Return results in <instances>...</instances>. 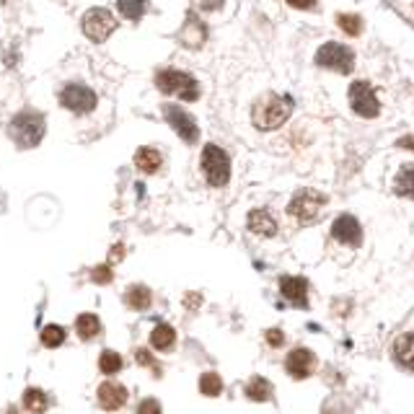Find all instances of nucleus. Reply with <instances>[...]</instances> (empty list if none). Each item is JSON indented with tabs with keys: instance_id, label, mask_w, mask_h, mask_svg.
<instances>
[{
	"instance_id": "1",
	"label": "nucleus",
	"mask_w": 414,
	"mask_h": 414,
	"mask_svg": "<svg viewBox=\"0 0 414 414\" xmlns=\"http://www.w3.org/2000/svg\"><path fill=\"white\" fill-rule=\"evenodd\" d=\"M290 114H293V96L270 94L256 101L251 120L259 130H277L280 125H285Z\"/></svg>"
},
{
	"instance_id": "2",
	"label": "nucleus",
	"mask_w": 414,
	"mask_h": 414,
	"mask_svg": "<svg viewBox=\"0 0 414 414\" xmlns=\"http://www.w3.org/2000/svg\"><path fill=\"white\" fill-rule=\"evenodd\" d=\"M8 135L24 151L37 148L42 143V137H44V117L39 112H32V109L18 112L8 125Z\"/></svg>"
},
{
	"instance_id": "3",
	"label": "nucleus",
	"mask_w": 414,
	"mask_h": 414,
	"mask_svg": "<svg viewBox=\"0 0 414 414\" xmlns=\"http://www.w3.org/2000/svg\"><path fill=\"white\" fill-rule=\"evenodd\" d=\"M327 205V197L316 189H301L290 199V205H287V213L290 218H295L301 225H310L316 223L321 218V210Z\"/></svg>"
},
{
	"instance_id": "4",
	"label": "nucleus",
	"mask_w": 414,
	"mask_h": 414,
	"mask_svg": "<svg viewBox=\"0 0 414 414\" xmlns=\"http://www.w3.org/2000/svg\"><path fill=\"white\" fill-rule=\"evenodd\" d=\"M202 171L210 187H225L231 179V158L223 148L218 145H205L202 151Z\"/></svg>"
},
{
	"instance_id": "5",
	"label": "nucleus",
	"mask_w": 414,
	"mask_h": 414,
	"mask_svg": "<svg viewBox=\"0 0 414 414\" xmlns=\"http://www.w3.org/2000/svg\"><path fill=\"white\" fill-rule=\"evenodd\" d=\"M156 86H158L163 94L182 96V101H197V99H199L197 80L192 78L189 73L163 70V73H158V78H156Z\"/></svg>"
},
{
	"instance_id": "6",
	"label": "nucleus",
	"mask_w": 414,
	"mask_h": 414,
	"mask_svg": "<svg viewBox=\"0 0 414 414\" xmlns=\"http://www.w3.org/2000/svg\"><path fill=\"white\" fill-rule=\"evenodd\" d=\"M316 65L327 68V70L337 73H350L355 68V52L350 47H344L339 42H327L321 44L316 52Z\"/></svg>"
},
{
	"instance_id": "7",
	"label": "nucleus",
	"mask_w": 414,
	"mask_h": 414,
	"mask_svg": "<svg viewBox=\"0 0 414 414\" xmlns=\"http://www.w3.org/2000/svg\"><path fill=\"white\" fill-rule=\"evenodd\" d=\"M350 106L355 109V114L365 117V120H373L381 112L378 96H375L373 86L368 80H355L350 86Z\"/></svg>"
},
{
	"instance_id": "8",
	"label": "nucleus",
	"mask_w": 414,
	"mask_h": 414,
	"mask_svg": "<svg viewBox=\"0 0 414 414\" xmlns=\"http://www.w3.org/2000/svg\"><path fill=\"white\" fill-rule=\"evenodd\" d=\"M163 117H166V122L174 127V132L179 137H182L184 143H197L199 140V127L197 122H194V117H192L189 112H184L182 106H176V104H166L163 106Z\"/></svg>"
},
{
	"instance_id": "9",
	"label": "nucleus",
	"mask_w": 414,
	"mask_h": 414,
	"mask_svg": "<svg viewBox=\"0 0 414 414\" xmlns=\"http://www.w3.org/2000/svg\"><path fill=\"white\" fill-rule=\"evenodd\" d=\"M114 29H117V18L106 8H91L83 16V34H86L88 39L104 42Z\"/></svg>"
},
{
	"instance_id": "10",
	"label": "nucleus",
	"mask_w": 414,
	"mask_h": 414,
	"mask_svg": "<svg viewBox=\"0 0 414 414\" xmlns=\"http://www.w3.org/2000/svg\"><path fill=\"white\" fill-rule=\"evenodd\" d=\"M60 101H63L65 109H70L75 114H88L96 109V94L88 86H80V83L65 86L63 94H60Z\"/></svg>"
},
{
	"instance_id": "11",
	"label": "nucleus",
	"mask_w": 414,
	"mask_h": 414,
	"mask_svg": "<svg viewBox=\"0 0 414 414\" xmlns=\"http://www.w3.org/2000/svg\"><path fill=\"white\" fill-rule=\"evenodd\" d=\"M96 399H99V406H101V409H106V412H117V409H122V406L127 404V389H125L122 383L106 381L99 386Z\"/></svg>"
},
{
	"instance_id": "12",
	"label": "nucleus",
	"mask_w": 414,
	"mask_h": 414,
	"mask_svg": "<svg viewBox=\"0 0 414 414\" xmlns=\"http://www.w3.org/2000/svg\"><path fill=\"white\" fill-rule=\"evenodd\" d=\"M313 365H316V358H313V352L306 350V347H298V350H293L290 355H287V360H285L287 373L293 375V378H298V381L308 378V375L313 373Z\"/></svg>"
},
{
	"instance_id": "13",
	"label": "nucleus",
	"mask_w": 414,
	"mask_h": 414,
	"mask_svg": "<svg viewBox=\"0 0 414 414\" xmlns=\"http://www.w3.org/2000/svg\"><path fill=\"white\" fill-rule=\"evenodd\" d=\"M280 293L285 295V301H290L298 308L308 306V282L303 277H293V275L280 277Z\"/></svg>"
},
{
	"instance_id": "14",
	"label": "nucleus",
	"mask_w": 414,
	"mask_h": 414,
	"mask_svg": "<svg viewBox=\"0 0 414 414\" xmlns=\"http://www.w3.org/2000/svg\"><path fill=\"white\" fill-rule=\"evenodd\" d=\"M332 236H334L337 241H342V244L360 246V241H363V228H360V223L352 215H342V218H337L334 225H332Z\"/></svg>"
},
{
	"instance_id": "15",
	"label": "nucleus",
	"mask_w": 414,
	"mask_h": 414,
	"mask_svg": "<svg viewBox=\"0 0 414 414\" xmlns=\"http://www.w3.org/2000/svg\"><path fill=\"white\" fill-rule=\"evenodd\" d=\"M246 225L251 233H256V236H267V239L277 233V223H275V218H272L267 210H251V213H249Z\"/></svg>"
},
{
	"instance_id": "16",
	"label": "nucleus",
	"mask_w": 414,
	"mask_h": 414,
	"mask_svg": "<svg viewBox=\"0 0 414 414\" xmlns=\"http://www.w3.org/2000/svg\"><path fill=\"white\" fill-rule=\"evenodd\" d=\"M394 358L404 368L414 370V334H401L394 342Z\"/></svg>"
},
{
	"instance_id": "17",
	"label": "nucleus",
	"mask_w": 414,
	"mask_h": 414,
	"mask_svg": "<svg viewBox=\"0 0 414 414\" xmlns=\"http://www.w3.org/2000/svg\"><path fill=\"white\" fill-rule=\"evenodd\" d=\"M125 303H127L132 310H145V308H151L153 295L145 285H130L127 293H125Z\"/></svg>"
},
{
	"instance_id": "18",
	"label": "nucleus",
	"mask_w": 414,
	"mask_h": 414,
	"mask_svg": "<svg viewBox=\"0 0 414 414\" xmlns=\"http://www.w3.org/2000/svg\"><path fill=\"white\" fill-rule=\"evenodd\" d=\"M135 166L143 171V174H156L161 168V153L156 148H140L135 153Z\"/></svg>"
},
{
	"instance_id": "19",
	"label": "nucleus",
	"mask_w": 414,
	"mask_h": 414,
	"mask_svg": "<svg viewBox=\"0 0 414 414\" xmlns=\"http://www.w3.org/2000/svg\"><path fill=\"white\" fill-rule=\"evenodd\" d=\"M176 342V332L171 324H158V327L153 329V334H151V344L156 347V350H171Z\"/></svg>"
},
{
	"instance_id": "20",
	"label": "nucleus",
	"mask_w": 414,
	"mask_h": 414,
	"mask_svg": "<svg viewBox=\"0 0 414 414\" xmlns=\"http://www.w3.org/2000/svg\"><path fill=\"white\" fill-rule=\"evenodd\" d=\"M75 332H78L80 339H94L101 332V321L94 313H80L78 319H75Z\"/></svg>"
},
{
	"instance_id": "21",
	"label": "nucleus",
	"mask_w": 414,
	"mask_h": 414,
	"mask_svg": "<svg viewBox=\"0 0 414 414\" xmlns=\"http://www.w3.org/2000/svg\"><path fill=\"white\" fill-rule=\"evenodd\" d=\"M246 396L251 401H267L272 396V383L262 375H254L251 381L246 383Z\"/></svg>"
},
{
	"instance_id": "22",
	"label": "nucleus",
	"mask_w": 414,
	"mask_h": 414,
	"mask_svg": "<svg viewBox=\"0 0 414 414\" xmlns=\"http://www.w3.org/2000/svg\"><path fill=\"white\" fill-rule=\"evenodd\" d=\"M394 192L401 197L414 199V166H404L399 171L396 182H394Z\"/></svg>"
},
{
	"instance_id": "23",
	"label": "nucleus",
	"mask_w": 414,
	"mask_h": 414,
	"mask_svg": "<svg viewBox=\"0 0 414 414\" xmlns=\"http://www.w3.org/2000/svg\"><path fill=\"white\" fill-rule=\"evenodd\" d=\"M24 406L32 414H44L47 412V394L42 389H26L24 391Z\"/></svg>"
},
{
	"instance_id": "24",
	"label": "nucleus",
	"mask_w": 414,
	"mask_h": 414,
	"mask_svg": "<svg viewBox=\"0 0 414 414\" xmlns=\"http://www.w3.org/2000/svg\"><path fill=\"white\" fill-rule=\"evenodd\" d=\"M122 365H125V363H122V355L120 352H114V350H104L101 358H99V370H101L104 375L120 373Z\"/></svg>"
},
{
	"instance_id": "25",
	"label": "nucleus",
	"mask_w": 414,
	"mask_h": 414,
	"mask_svg": "<svg viewBox=\"0 0 414 414\" xmlns=\"http://www.w3.org/2000/svg\"><path fill=\"white\" fill-rule=\"evenodd\" d=\"M199 391L205 396H220L223 394V378L218 373H202L199 375Z\"/></svg>"
},
{
	"instance_id": "26",
	"label": "nucleus",
	"mask_w": 414,
	"mask_h": 414,
	"mask_svg": "<svg viewBox=\"0 0 414 414\" xmlns=\"http://www.w3.org/2000/svg\"><path fill=\"white\" fill-rule=\"evenodd\" d=\"M117 6H120L122 16L130 18V21H137L148 8V0H117Z\"/></svg>"
},
{
	"instance_id": "27",
	"label": "nucleus",
	"mask_w": 414,
	"mask_h": 414,
	"mask_svg": "<svg viewBox=\"0 0 414 414\" xmlns=\"http://www.w3.org/2000/svg\"><path fill=\"white\" fill-rule=\"evenodd\" d=\"M65 342V329L57 327V324H49V327L42 329V344L49 347V350H55L60 344Z\"/></svg>"
},
{
	"instance_id": "28",
	"label": "nucleus",
	"mask_w": 414,
	"mask_h": 414,
	"mask_svg": "<svg viewBox=\"0 0 414 414\" xmlns=\"http://www.w3.org/2000/svg\"><path fill=\"white\" fill-rule=\"evenodd\" d=\"M339 29H342L344 34H350V37H358L360 29H363V24H360V16L342 13V16H339Z\"/></svg>"
},
{
	"instance_id": "29",
	"label": "nucleus",
	"mask_w": 414,
	"mask_h": 414,
	"mask_svg": "<svg viewBox=\"0 0 414 414\" xmlns=\"http://www.w3.org/2000/svg\"><path fill=\"white\" fill-rule=\"evenodd\" d=\"M91 280H94V282H99V285H109V282H112V267H109V264L94 267V272H91Z\"/></svg>"
},
{
	"instance_id": "30",
	"label": "nucleus",
	"mask_w": 414,
	"mask_h": 414,
	"mask_svg": "<svg viewBox=\"0 0 414 414\" xmlns=\"http://www.w3.org/2000/svg\"><path fill=\"white\" fill-rule=\"evenodd\" d=\"M135 360H137V365L153 368V370H156V375H161V368L156 365V360H153V355L148 350H137L135 352Z\"/></svg>"
},
{
	"instance_id": "31",
	"label": "nucleus",
	"mask_w": 414,
	"mask_h": 414,
	"mask_svg": "<svg viewBox=\"0 0 414 414\" xmlns=\"http://www.w3.org/2000/svg\"><path fill=\"white\" fill-rule=\"evenodd\" d=\"M135 414H161V404L156 399H143V401L137 404Z\"/></svg>"
},
{
	"instance_id": "32",
	"label": "nucleus",
	"mask_w": 414,
	"mask_h": 414,
	"mask_svg": "<svg viewBox=\"0 0 414 414\" xmlns=\"http://www.w3.org/2000/svg\"><path fill=\"white\" fill-rule=\"evenodd\" d=\"M267 342L272 344V347H280V344L285 342V334H282V332H280V329H270V332H267Z\"/></svg>"
},
{
	"instance_id": "33",
	"label": "nucleus",
	"mask_w": 414,
	"mask_h": 414,
	"mask_svg": "<svg viewBox=\"0 0 414 414\" xmlns=\"http://www.w3.org/2000/svg\"><path fill=\"white\" fill-rule=\"evenodd\" d=\"M287 3H290L293 8L306 11V8H313V3H316V0H287Z\"/></svg>"
},
{
	"instance_id": "34",
	"label": "nucleus",
	"mask_w": 414,
	"mask_h": 414,
	"mask_svg": "<svg viewBox=\"0 0 414 414\" xmlns=\"http://www.w3.org/2000/svg\"><path fill=\"white\" fill-rule=\"evenodd\" d=\"M125 256V246H114L112 249V259H122Z\"/></svg>"
},
{
	"instance_id": "35",
	"label": "nucleus",
	"mask_w": 414,
	"mask_h": 414,
	"mask_svg": "<svg viewBox=\"0 0 414 414\" xmlns=\"http://www.w3.org/2000/svg\"><path fill=\"white\" fill-rule=\"evenodd\" d=\"M401 145H404V148H414V137H404Z\"/></svg>"
}]
</instances>
